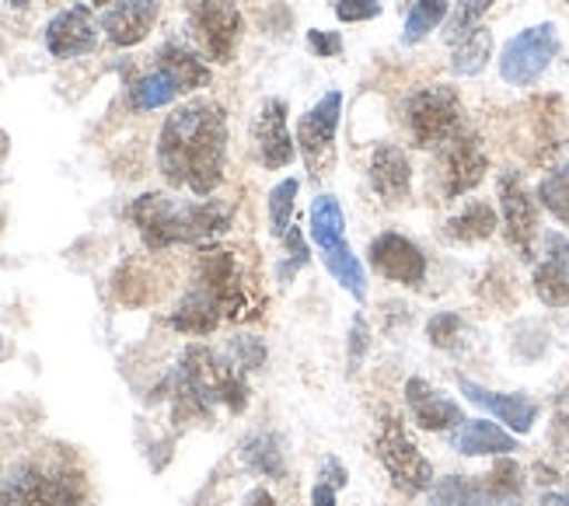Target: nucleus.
Masks as SVG:
<instances>
[{
    "label": "nucleus",
    "mask_w": 569,
    "mask_h": 506,
    "mask_svg": "<svg viewBox=\"0 0 569 506\" xmlns=\"http://www.w3.org/2000/svg\"><path fill=\"white\" fill-rule=\"evenodd\" d=\"M406 401H409V413H412L416 426L430 429V434H440V429H458L465 423L461 405L443 391H437L427 377H409Z\"/></svg>",
    "instance_id": "16"
},
{
    "label": "nucleus",
    "mask_w": 569,
    "mask_h": 506,
    "mask_svg": "<svg viewBox=\"0 0 569 506\" xmlns=\"http://www.w3.org/2000/svg\"><path fill=\"white\" fill-rule=\"evenodd\" d=\"M375 454L385 465L391 486L406 493V496H419L433 486V465L427 462V454L412 444V437L406 434V426L399 416H385L378 440H375Z\"/></svg>",
    "instance_id": "4"
},
{
    "label": "nucleus",
    "mask_w": 569,
    "mask_h": 506,
    "mask_svg": "<svg viewBox=\"0 0 569 506\" xmlns=\"http://www.w3.org/2000/svg\"><path fill=\"white\" fill-rule=\"evenodd\" d=\"M308 49H311L315 57L332 60V57H339V53H342V36H339V32H321V29H311V32H308Z\"/></svg>",
    "instance_id": "41"
},
{
    "label": "nucleus",
    "mask_w": 569,
    "mask_h": 506,
    "mask_svg": "<svg viewBox=\"0 0 569 506\" xmlns=\"http://www.w3.org/2000/svg\"><path fill=\"white\" fill-rule=\"evenodd\" d=\"M461 336H465V318L458 311H440L427 321V339L437 349H458Z\"/></svg>",
    "instance_id": "36"
},
{
    "label": "nucleus",
    "mask_w": 569,
    "mask_h": 506,
    "mask_svg": "<svg viewBox=\"0 0 569 506\" xmlns=\"http://www.w3.org/2000/svg\"><path fill=\"white\" fill-rule=\"evenodd\" d=\"M406 126L416 140V147H443L461 130V101L455 88L433 85L409 98L406 106Z\"/></svg>",
    "instance_id": "5"
},
{
    "label": "nucleus",
    "mask_w": 569,
    "mask_h": 506,
    "mask_svg": "<svg viewBox=\"0 0 569 506\" xmlns=\"http://www.w3.org/2000/svg\"><path fill=\"white\" fill-rule=\"evenodd\" d=\"M130 220L147 248H168V245H203L231 227L228 202H176L164 192H143L133 199Z\"/></svg>",
    "instance_id": "2"
},
{
    "label": "nucleus",
    "mask_w": 569,
    "mask_h": 506,
    "mask_svg": "<svg viewBox=\"0 0 569 506\" xmlns=\"http://www.w3.org/2000/svg\"><path fill=\"white\" fill-rule=\"evenodd\" d=\"M231 360L241 370H259L266 364V346H262V339H256V336H238V339H231Z\"/></svg>",
    "instance_id": "38"
},
{
    "label": "nucleus",
    "mask_w": 569,
    "mask_h": 506,
    "mask_svg": "<svg viewBox=\"0 0 569 506\" xmlns=\"http://www.w3.org/2000/svg\"><path fill=\"white\" fill-rule=\"evenodd\" d=\"M311 506H336V489L329 483H318L311 489Z\"/></svg>",
    "instance_id": "43"
},
{
    "label": "nucleus",
    "mask_w": 569,
    "mask_h": 506,
    "mask_svg": "<svg viewBox=\"0 0 569 506\" xmlns=\"http://www.w3.org/2000/svg\"><path fill=\"white\" fill-rule=\"evenodd\" d=\"M308 227H311V241L329 251V248H339L346 245V217H342V207L336 196H318L311 202V214H308Z\"/></svg>",
    "instance_id": "24"
},
{
    "label": "nucleus",
    "mask_w": 569,
    "mask_h": 506,
    "mask_svg": "<svg viewBox=\"0 0 569 506\" xmlns=\"http://www.w3.org/2000/svg\"><path fill=\"white\" fill-rule=\"evenodd\" d=\"M241 462L249 465L262 478H283L287 475V458H283V444L277 434H256L241 444Z\"/></svg>",
    "instance_id": "27"
},
{
    "label": "nucleus",
    "mask_w": 569,
    "mask_h": 506,
    "mask_svg": "<svg viewBox=\"0 0 569 506\" xmlns=\"http://www.w3.org/2000/svg\"><path fill=\"white\" fill-rule=\"evenodd\" d=\"M158 11H161L158 0H122V4H116L112 11H106L102 32L119 49L140 46L147 36H151L154 21H158Z\"/></svg>",
    "instance_id": "17"
},
{
    "label": "nucleus",
    "mask_w": 569,
    "mask_h": 506,
    "mask_svg": "<svg viewBox=\"0 0 569 506\" xmlns=\"http://www.w3.org/2000/svg\"><path fill=\"white\" fill-rule=\"evenodd\" d=\"M559 53V32L552 21L531 24V29L517 32L500 57V78L513 88H531L541 73L549 70V63Z\"/></svg>",
    "instance_id": "6"
},
{
    "label": "nucleus",
    "mask_w": 569,
    "mask_h": 506,
    "mask_svg": "<svg viewBox=\"0 0 569 506\" xmlns=\"http://www.w3.org/2000/svg\"><path fill=\"white\" fill-rule=\"evenodd\" d=\"M538 506H569V493H546Z\"/></svg>",
    "instance_id": "46"
},
{
    "label": "nucleus",
    "mask_w": 569,
    "mask_h": 506,
    "mask_svg": "<svg viewBox=\"0 0 569 506\" xmlns=\"http://www.w3.org/2000/svg\"><path fill=\"white\" fill-rule=\"evenodd\" d=\"M430 503L433 506H497V499L486 493L482 483L465 475H448V478H440V483H433Z\"/></svg>",
    "instance_id": "29"
},
{
    "label": "nucleus",
    "mask_w": 569,
    "mask_h": 506,
    "mask_svg": "<svg viewBox=\"0 0 569 506\" xmlns=\"http://www.w3.org/2000/svg\"><path fill=\"white\" fill-rule=\"evenodd\" d=\"M497 227H500V220H497V210H492L489 202H468L458 217L448 220L443 235H448L451 241H458V245H476V241L492 238Z\"/></svg>",
    "instance_id": "25"
},
{
    "label": "nucleus",
    "mask_w": 569,
    "mask_h": 506,
    "mask_svg": "<svg viewBox=\"0 0 569 506\" xmlns=\"http://www.w3.org/2000/svg\"><path fill=\"white\" fill-rule=\"evenodd\" d=\"M451 447L458 454H465V458H486V454L507 458V454L517 450V440L507 434L503 426L489 423V419H465L451 434Z\"/></svg>",
    "instance_id": "20"
},
{
    "label": "nucleus",
    "mask_w": 569,
    "mask_h": 506,
    "mask_svg": "<svg viewBox=\"0 0 569 506\" xmlns=\"http://www.w3.org/2000/svg\"><path fill=\"white\" fill-rule=\"evenodd\" d=\"M244 506H280V503H277V496H273V493L259 486V489H252V493H249V499H244Z\"/></svg>",
    "instance_id": "45"
},
{
    "label": "nucleus",
    "mask_w": 569,
    "mask_h": 506,
    "mask_svg": "<svg viewBox=\"0 0 569 506\" xmlns=\"http://www.w3.org/2000/svg\"><path fill=\"white\" fill-rule=\"evenodd\" d=\"M189 21L203 53L213 63H231L241 42L244 21L234 0H189Z\"/></svg>",
    "instance_id": "8"
},
{
    "label": "nucleus",
    "mask_w": 569,
    "mask_h": 506,
    "mask_svg": "<svg viewBox=\"0 0 569 506\" xmlns=\"http://www.w3.org/2000/svg\"><path fill=\"white\" fill-rule=\"evenodd\" d=\"M451 46H455L451 49V70L458 73V78H479L489 63V57H492V32L479 24V29H472Z\"/></svg>",
    "instance_id": "26"
},
{
    "label": "nucleus",
    "mask_w": 569,
    "mask_h": 506,
    "mask_svg": "<svg viewBox=\"0 0 569 506\" xmlns=\"http://www.w3.org/2000/svg\"><path fill=\"white\" fill-rule=\"evenodd\" d=\"M489 8H492V0H455L451 18H448V39L458 42L461 36L479 29V21Z\"/></svg>",
    "instance_id": "35"
},
{
    "label": "nucleus",
    "mask_w": 569,
    "mask_h": 506,
    "mask_svg": "<svg viewBox=\"0 0 569 506\" xmlns=\"http://www.w3.org/2000/svg\"><path fill=\"white\" fill-rule=\"evenodd\" d=\"M500 207H503V235L521 259H531V248L538 238V207L531 192L525 189L521 175L507 171L500 179Z\"/></svg>",
    "instance_id": "13"
},
{
    "label": "nucleus",
    "mask_w": 569,
    "mask_h": 506,
    "mask_svg": "<svg viewBox=\"0 0 569 506\" xmlns=\"http://www.w3.org/2000/svg\"><path fill=\"white\" fill-rule=\"evenodd\" d=\"M158 67L179 85L182 95L210 85V67L200 57H196L192 49H186L182 42H164L161 53H158Z\"/></svg>",
    "instance_id": "22"
},
{
    "label": "nucleus",
    "mask_w": 569,
    "mask_h": 506,
    "mask_svg": "<svg viewBox=\"0 0 569 506\" xmlns=\"http://www.w3.org/2000/svg\"><path fill=\"white\" fill-rule=\"evenodd\" d=\"M94 42H98V32H94L88 4H73L46 24V49L57 60L84 57L94 49Z\"/></svg>",
    "instance_id": "15"
},
{
    "label": "nucleus",
    "mask_w": 569,
    "mask_h": 506,
    "mask_svg": "<svg viewBox=\"0 0 569 506\" xmlns=\"http://www.w3.org/2000/svg\"><path fill=\"white\" fill-rule=\"evenodd\" d=\"M332 11L346 24H360V21H375L381 14V0H332Z\"/></svg>",
    "instance_id": "39"
},
{
    "label": "nucleus",
    "mask_w": 569,
    "mask_h": 506,
    "mask_svg": "<svg viewBox=\"0 0 569 506\" xmlns=\"http://www.w3.org/2000/svg\"><path fill=\"white\" fill-rule=\"evenodd\" d=\"M370 189H375L381 199L388 202H402L412 189V168H409V158L402 147L395 143H381L375 147V155H370Z\"/></svg>",
    "instance_id": "19"
},
{
    "label": "nucleus",
    "mask_w": 569,
    "mask_h": 506,
    "mask_svg": "<svg viewBox=\"0 0 569 506\" xmlns=\"http://www.w3.org/2000/svg\"><path fill=\"white\" fill-rule=\"evenodd\" d=\"M228 165V119L217 101L196 98L171 112L158 137V168L168 186H189L210 196L224 182Z\"/></svg>",
    "instance_id": "1"
},
{
    "label": "nucleus",
    "mask_w": 569,
    "mask_h": 506,
    "mask_svg": "<svg viewBox=\"0 0 569 506\" xmlns=\"http://www.w3.org/2000/svg\"><path fill=\"white\" fill-rule=\"evenodd\" d=\"M339 116H342V91H329L297 119V150H301V158L315 179L329 175V168H332Z\"/></svg>",
    "instance_id": "7"
},
{
    "label": "nucleus",
    "mask_w": 569,
    "mask_h": 506,
    "mask_svg": "<svg viewBox=\"0 0 569 506\" xmlns=\"http://www.w3.org/2000/svg\"><path fill=\"white\" fill-rule=\"evenodd\" d=\"M176 377L207 405V409H213V405H228L231 413H244V405H249L244 370L234 360L220 357V353H213L207 346H189L182 353V364H179Z\"/></svg>",
    "instance_id": "3"
},
{
    "label": "nucleus",
    "mask_w": 569,
    "mask_h": 506,
    "mask_svg": "<svg viewBox=\"0 0 569 506\" xmlns=\"http://www.w3.org/2000/svg\"><path fill=\"white\" fill-rule=\"evenodd\" d=\"M196 287L207 290L217 308L224 311V318H241L249 308V290L241 280V266L234 259V251L228 248H207L196 266Z\"/></svg>",
    "instance_id": "10"
},
{
    "label": "nucleus",
    "mask_w": 569,
    "mask_h": 506,
    "mask_svg": "<svg viewBox=\"0 0 569 506\" xmlns=\"http://www.w3.org/2000/svg\"><path fill=\"white\" fill-rule=\"evenodd\" d=\"M482 486L492 499H497V506H521L525 503V472L510 458V454L492 465L489 475H482Z\"/></svg>",
    "instance_id": "30"
},
{
    "label": "nucleus",
    "mask_w": 569,
    "mask_h": 506,
    "mask_svg": "<svg viewBox=\"0 0 569 506\" xmlns=\"http://www.w3.org/2000/svg\"><path fill=\"white\" fill-rule=\"evenodd\" d=\"M535 294L549 308H569V248L559 245L552 256L535 269Z\"/></svg>",
    "instance_id": "23"
},
{
    "label": "nucleus",
    "mask_w": 569,
    "mask_h": 506,
    "mask_svg": "<svg viewBox=\"0 0 569 506\" xmlns=\"http://www.w3.org/2000/svg\"><path fill=\"white\" fill-rule=\"evenodd\" d=\"M0 506H81V489L67 472L24 465L0 489Z\"/></svg>",
    "instance_id": "9"
},
{
    "label": "nucleus",
    "mask_w": 569,
    "mask_h": 506,
    "mask_svg": "<svg viewBox=\"0 0 569 506\" xmlns=\"http://www.w3.org/2000/svg\"><path fill=\"white\" fill-rule=\"evenodd\" d=\"M29 4H32V0H11V8H14V11H24Z\"/></svg>",
    "instance_id": "47"
},
{
    "label": "nucleus",
    "mask_w": 569,
    "mask_h": 506,
    "mask_svg": "<svg viewBox=\"0 0 569 506\" xmlns=\"http://www.w3.org/2000/svg\"><path fill=\"white\" fill-rule=\"evenodd\" d=\"M538 199L559 224L569 227V165L552 168L546 179L538 182Z\"/></svg>",
    "instance_id": "33"
},
{
    "label": "nucleus",
    "mask_w": 569,
    "mask_h": 506,
    "mask_svg": "<svg viewBox=\"0 0 569 506\" xmlns=\"http://www.w3.org/2000/svg\"><path fill=\"white\" fill-rule=\"evenodd\" d=\"M370 266H375L385 280L402 284V287H419L427 280V256L416 241L402 235H378L370 241Z\"/></svg>",
    "instance_id": "14"
},
{
    "label": "nucleus",
    "mask_w": 569,
    "mask_h": 506,
    "mask_svg": "<svg viewBox=\"0 0 569 506\" xmlns=\"http://www.w3.org/2000/svg\"><path fill=\"white\" fill-rule=\"evenodd\" d=\"M252 143H256V155H259L262 168L280 171V168L293 165L297 140L290 133V109L283 98L262 101V109L252 119Z\"/></svg>",
    "instance_id": "11"
},
{
    "label": "nucleus",
    "mask_w": 569,
    "mask_h": 506,
    "mask_svg": "<svg viewBox=\"0 0 569 506\" xmlns=\"http://www.w3.org/2000/svg\"><path fill=\"white\" fill-rule=\"evenodd\" d=\"M552 440H556V447H559V450H569V419H566V416H556Z\"/></svg>",
    "instance_id": "44"
},
{
    "label": "nucleus",
    "mask_w": 569,
    "mask_h": 506,
    "mask_svg": "<svg viewBox=\"0 0 569 506\" xmlns=\"http://www.w3.org/2000/svg\"><path fill=\"white\" fill-rule=\"evenodd\" d=\"M179 95H182L179 85L171 81L161 67H154L151 73H143V78H137L130 85V109L133 112H154V109L168 106V101H176Z\"/></svg>",
    "instance_id": "28"
},
{
    "label": "nucleus",
    "mask_w": 569,
    "mask_h": 506,
    "mask_svg": "<svg viewBox=\"0 0 569 506\" xmlns=\"http://www.w3.org/2000/svg\"><path fill=\"white\" fill-rule=\"evenodd\" d=\"M367 346H370V328H367V318L363 315H353V325H350V374L360 370L363 357H367Z\"/></svg>",
    "instance_id": "40"
},
{
    "label": "nucleus",
    "mask_w": 569,
    "mask_h": 506,
    "mask_svg": "<svg viewBox=\"0 0 569 506\" xmlns=\"http://www.w3.org/2000/svg\"><path fill=\"white\" fill-rule=\"evenodd\" d=\"M451 4L448 0H412V8L406 14V29H402V42L416 46L423 42L430 32H437V24L448 18Z\"/></svg>",
    "instance_id": "32"
},
{
    "label": "nucleus",
    "mask_w": 569,
    "mask_h": 506,
    "mask_svg": "<svg viewBox=\"0 0 569 506\" xmlns=\"http://www.w3.org/2000/svg\"><path fill=\"white\" fill-rule=\"evenodd\" d=\"M443 155V196L458 199L465 192H472L489 171V158L482 150V140L476 133H468L465 126L440 147Z\"/></svg>",
    "instance_id": "12"
},
{
    "label": "nucleus",
    "mask_w": 569,
    "mask_h": 506,
    "mask_svg": "<svg viewBox=\"0 0 569 506\" xmlns=\"http://www.w3.org/2000/svg\"><path fill=\"white\" fill-rule=\"evenodd\" d=\"M458 385H461V391H465L468 401L482 405L486 413H492L503 426H510L513 434H528V429L535 426V419H538V401L528 398V395L489 391V388H482V385H476V381H468V377H461Z\"/></svg>",
    "instance_id": "18"
},
{
    "label": "nucleus",
    "mask_w": 569,
    "mask_h": 506,
    "mask_svg": "<svg viewBox=\"0 0 569 506\" xmlns=\"http://www.w3.org/2000/svg\"><path fill=\"white\" fill-rule=\"evenodd\" d=\"M321 483H329L336 493L346 486V468H342L339 458H326V465H321Z\"/></svg>",
    "instance_id": "42"
},
{
    "label": "nucleus",
    "mask_w": 569,
    "mask_h": 506,
    "mask_svg": "<svg viewBox=\"0 0 569 506\" xmlns=\"http://www.w3.org/2000/svg\"><path fill=\"white\" fill-rule=\"evenodd\" d=\"M220 321H224V311H220L217 300L200 287H192L186 294V300L176 308V315L168 318V325L186 336H210Z\"/></svg>",
    "instance_id": "21"
},
{
    "label": "nucleus",
    "mask_w": 569,
    "mask_h": 506,
    "mask_svg": "<svg viewBox=\"0 0 569 506\" xmlns=\"http://www.w3.org/2000/svg\"><path fill=\"white\" fill-rule=\"evenodd\" d=\"M321 262H326V269L332 272V280H336L346 294H353L357 300L367 297V272H363V266H360V259L353 256V248H350V245H339V248L321 251Z\"/></svg>",
    "instance_id": "31"
},
{
    "label": "nucleus",
    "mask_w": 569,
    "mask_h": 506,
    "mask_svg": "<svg viewBox=\"0 0 569 506\" xmlns=\"http://www.w3.org/2000/svg\"><path fill=\"white\" fill-rule=\"evenodd\" d=\"M566 4H569V0H566Z\"/></svg>",
    "instance_id": "49"
},
{
    "label": "nucleus",
    "mask_w": 569,
    "mask_h": 506,
    "mask_svg": "<svg viewBox=\"0 0 569 506\" xmlns=\"http://www.w3.org/2000/svg\"><path fill=\"white\" fill-rule=\"evenodd\" d=\"M280 241H283V248H287V259L280 262V280L287 284L297 269H305V266H308V241H305V235H301V227H293V224L287 227V235H283Z\"/></svg>",
    "instance_id": "37"
},
{
    "label": "nucleus",
    "mask_w": 569,
    "mask_h": 506,
    "mask_svg": "<svg viewBox=\"0 0 569 506\" xmlns=\"http://www.w3.org/2000/svg\"><path fill=\"white\" fill-rule=\"evenodd\" d=\"M88 4H94V8H102V4H112V0H88Z\"/></svg>",
    "instance_id": "48"
},
{
    "label": "nucleus",
    "mask_w": 569,
    "mask_h": 506,
    "mask_svg": "<svg viewBox=\"0 0 569 506\" xmlns=\"http://www.w3.org/2000/svg\"><path fill=\"white\" fill-rule=\"evenodd\" d=\"M297 192H301V182H297V179H283L280 186H273V192H269V231H273L277 238L287 235Z\"/></svg>",
    "instance_id": "34"
}]
</instances>
